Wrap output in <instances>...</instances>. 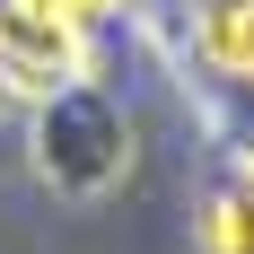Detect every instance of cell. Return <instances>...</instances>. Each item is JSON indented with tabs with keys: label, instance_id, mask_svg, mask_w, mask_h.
I'll use <instances>...</instances> for the list:
<instances>
[{
	"label": "cell",
	"instance_id": "6",
	"mask_svg": "<svg viewBox=\"0 0 254 254\" xmlns=\"http://www.w3.org/2000/svg\"><path fill=\"white\" fill-rule=\"evenodd\" d=\"M237 193H246V202H254V158H246V176H237Z\"/></svg>",
	"mask_w": 254,
	"mask_h": 254
},
{
	"label": "cell",
	"instance_id": "4",
	"mask_svg": "<svg viewBox=\"0 0 254 254\" xmlns=\"http://www.w3.org/2000/svg\"><path fill=\"white\" fill-rule=\"evenodd\" d=\"M210 246H219V254H254V202H246V193H228V202H219Z\"/></svg>",
	"mask_w": 254,
	"mask_h": 254
},
{
	"label": "cell",
	"instance_id": "3",
	"mask_svg": "<svg viewBox=\"0 0 254 254\" xmlns=\"http://www.w3.org/2000/svg\"><path fill=\"white\" fill-rule=\"evenodd\" d=\"M202 53L219 62V70H237V79H254V0H219L202 18Z\"/></svg>",
	"mask_w": 254,
	"mask_h": 254
},
{
	"label": "cell",
	"instance_id": "1",
	"mask_svg": "<svg viewBox=\"0 0 254 254\" xmlns=\"http://www.w3.org/2000/svg\"><path fill=\"white\" fill-rule=\"evenodd\" d=\"M123 167H131V123L88 88V79L35 105V176H44L53 193L97 202L105 184H123Z\"/></svg>",
	"mask_w": 254,
	"mask_h": 254
},
{
	"label": "cell",
	"instance_id": "2",
	"mask_svg": "<svg viewBox=\"0 0 254 254\" xmlns=\"http://www.w3.org/2000/svg\"><path fill=\"white\" fill-rule=\"evenodd\" d=\"M79 79H88V35L62 26V18H35L18 0H0V88L44 105L62 88H79Z\"/></svg>",
	"mask_w": 254,
	"mask_h": 254
},
{
	"label": "cell",
	"instance_id": "5",
	"mask_svg": "<svg viewBox=\"0 0 254 254\" xmlns=\"http://www.w3.org/2000/svg\"><path fill=\"white\" fill-rule=\"evenodd\" d=\"M18 9H35V18H62V26H79V35H88V26L114 9V0H18Z\"/></svg>",
	"mask_w": 254,
	"mask_h": 254
}]
</instances>
